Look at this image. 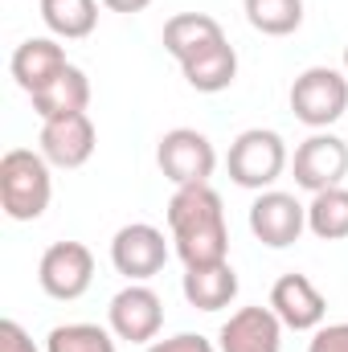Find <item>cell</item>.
Segmentation results:
<instances>
[{"instance_id":"52a82bcc","label":"cell","mask_w":348,"mask_h":352,"mask_svg":"<svg viewBox=\"0 0 348 352\" xmlns=\"http://www.w3.org/2000/svg\"><path fill=\"white\" fill-rule=\"evenodd\" d=\"M107 324L119 340L127 344H152L164 328V303L148 283H127L111 307H107Z\"/></svg>"},{"instance_id":"277c9868","label":"cell","mask_w":348,"mask_h":352,"mask_svg":"<svg viewBox=\"0 0 348 352\" xmlns=\"http://www.w3.org/2000/svg\"><path fill=\"white\" fill-rule=\"evenodd\" d=\"M291 111L299 123L324 131L348 111V74L332 66H307L291 82Z\"/></svg>"},{"instance_id":"8992f818","label":"cell","mask_w":348,"mask_h":352,"mask_svg":"<svg viewBox=\"0 0 348 352\" xmlns=\"http://www.w3.org/2000/svg\"><path fill=\"white\" fill-rule=\"evenodd\" d=\"M37 283H41V291L50 299L74 303L94 283V254L83 242H54L37 263Z\"/></svg>"},{"instance_id":"ffe728a7","label":"cell","mask_w":348,"mask_h":352,"mask_svg":"<svg viewBox=\"0 0 348 352\" xmlns=\"http://www.w3.org/2000/svg\"><path fill=\"white\" fill-rule=\"evenodd\" d=\"M307 230L320 242H340L348 238V188H324L307 205Z\"/></svg>"},{"instance_id":"5b68a950","label":"cell","mask_w":348,"mask_h":352,"mask_svg":"<svg viewBox=\"0 0 348 352\" xmlns=\"http://www.w3.org/2000/svg\"><path fill=\"white\" fill-rule=\"evenodd\" d=\"M156 164H160V173L168 176L176 188L209 184V176L217 168V152H213L209 135H201L197 127H173V131L160 135Z\"/></svg>"},{"instance_id":"7c38bea8","label":"cell","mask_w":348,"mask_h":352,"mask_svg":"<svg viewBox=\"0 0 348 352\" xmlns=\"http://www.w3.org/2000/svg\"><path fill=\"white\" fill-rule=\"evenodd\" d=\"M94 144H98V135H94V123L87 111L41 123V156L54 168H83L94 156Z\"/></svg>"},{"instance_id":"d4e9b609","label":"cell","mask_w":348,"mask_h":352,"mask_svg":"<svg viewBox=\"0 0 348 352\" xmlns=\"http://www.w3.org/2000/svg\"><path fill=\"white\" fill-rule=\"evenodd\" d=\"M0 352H37V344L17 320H0Z\"/></svg>"},{"instance_id":"7a4b0ae2","label":"cell","mask_w":348,"mask_h":352,"mask_svg":"<svg viewBox=\"0 0 348 352\" xmlns=\"http://www.w3.org/2000/svg\"><path fill=\"white\" fill-rule=\"evenodd\" d=\"M50 160L29 148H12L0 156V209L12 221H37L50 209L54 197V176Z\"/></svg>"},{"instance_id":"9c48e42d","label":"cell","mask_w":348,"mask_h":352,"mask_svg":"<svg viewBox=\"0 0 348 352\" xmlns=\"http://www.w3.org/2000/svg\"><path fill=\"white\" fill-rule=\"evenodd\" d=\"M291 173H295V184L307 188L312 197L324 192V188H336L348 173V144L340 135H332V131L307 135V140L295 148Z\"/></svg>"},{"instance_id":"44dd1931","label":"cell","mask_w":348,"mask_h":352,"mask_svg":"<svg viewBox=\"0 0 348 352\" xmlns=\"http://www.w3.org/2000/svg\"><path fill=\"white\" fill-rule=\"evenodd\" d=\"M242 8L262 37H291L303 25V0H242Z\"/></svg>"},{"instance_id":"cb8c5ba5","label":"cell","mask_w":348,"mask_h":352,"mask_svg":"<svg viewBox=\"0 0 348 352\" xmlns=\"http://www.w3.org/2000/svg\"><path fill=\"white\" fill-rule=\"evenodd\" d=\"M307 352H348V324H324V328H316Z\"/></svg>"},{"instance_id":"7402d4cb","label":"cell","mask_w":348,"mask_h":352,"mask_svg":"<svg viewBox=\"0 0 348 352\" xmlns=\"http://www.w3.org/2000/svg\"><path fill=\"white\" fill-rule=\"evenodd\" d=\"M115 332L98 324H58L45 336V352H115Z\"/></svg>"},{"instance_id":"2e32d148","label":"cell","mask_w":348,"mask_h":352,"mask_svg":"<svg viewBox=\"0 0 348 352\" xmlns=\"http://www.w3.org/2000/svg\"><path fill=\"white\" fill-rule=\"evenodd\" d=\"M184 299L197 311H221L238 299V274L230 263H209V266H184V283H180Z\"/></svg>"},{"instance_id":"d6986e66","label":"cell","mask_w":348,"mask_h":352,"mask_svg":"<svg viewBox=\"0 0 348 352\" xmlns=\"http://www.w3.org/2000/svg\"><path fill=\"white\" fill-rule=\"evenodd\" d=\"M41 21L54 37L83 41L98 25V0H41Z\"/></svg>"},{"instance_id":"484cf974","label":"cell","mask_w":348,"mask_h":352,"mask_svg":"<svg viewBox=\"0 0 348 352\" xmlns=\"http://www.w3.org/2000/svg\"><path fill=\"white\" fill-rule=\"evenodd\" d=\"M102 4H107L111 12H127V16H135V12H144L152 0H102Z\"/></svg>"},{"instance_id":"3957f363","label":"cell","mask_w":348,"mask_h":352,"mask_svg":"<svg viewBox=\"0 0 348 352\" xmlns=\"http://www.w3.org/2000/svg\"><path fill=\"white\" fill-rule=\"evenodd\" d=\"M226 168H230V180L238 188H254V192H266L283 168H287V144L279 131L270 127H250L242 131L234 144H230V156H226Z\"/></svg>"},{"instance_id":"9a60e30c","label":"cell","mask_w":348,"mask_h":352,"mask_svg":"<svg viewBox=\"0 0 348 352\" xmlns=\"http://www.w3.org/2000/svg\"><path fill=\"white\" fill-rule=\"evenodd\" d=\"M221 41H226V33H221V25L209 12H176V16L164 21V50L173 54L180 66L201 58L205 50L221 45Z\"/></svg>"},{"instance_id":"603a6c76","label":"cell","mask_w":348,"mask_h":352,"mask_svg":"<svg viewBox=\"0 0 348 352\" xmlns=\"http://www.w3.org/2000/svg\"><path fill=\"white\" fill-rule=\"evenodd\" d=\"M144 352H217L213 340H205L201 332H176L168 340H152Z\"/></svg>"},{"instance_id":"30bf717a","label":"cell","mask_w":348,"mask_h":352,"mask_svg":"<svg viewBox=\"0 0 348 352\" xmlns=\"http://www.w3.org/2000/svg\"><path fill=\"white\" fill-rule=\"evenodd\" d=\"M307 230V205H299L291 192L266 188L250 205V234L270 250H287L299 242V234Z\"/></svg>"},{"instance_id":"6da1fadb","label":"cell","mask_w":348,"mask_h":352,"mask_svg":"<svg viewBox=\"0 0 348 352\" xmlns=\"http://www.w3.org/2000/svg\"><path fill=\"white\" fill-rule=\"evenodd\" d=\"M168 230H173L176 254L184 266H209L226 263L230 250V230H226V209L221 197L209 184H184L168 201Z\"/></svg>"},{"instance_id":"8fae6325","label":"cell","mask_w":348,"mask_h":352,"mask_svg":"<svg viewBox=\"0 0 348 352\" xmlns=\"http://www.w3.org/2000/svg\"><path fill=\"white\" fill-rule=\"evenodd\" d=\"M270 311L283 320V328L291 332H316L324 328L328 316V299L320 295V287L307 274H283L270 287Z\"/></svg>"},{"instance_id":"4fadbf2b","label":"cell","mask_w":348,"mask_h":352,"mask_svg":"<svg viewBox=\"0 0 348 352\" xmlns=\"http://www.w3.org/2000/svg\"><path fill=\"white\" fill-rule=\"evenodd\" d=\"M217 352H283V320L270 307H238L217 332Z\"/></svg>"},{"instance_id":"4316f807","label":"cell","mask_w":348,"mask_h":352,"mask_svg":"<svg viewBox=\"0 0 348 352\" xmlns=\"http://www.w3.org/2000/svg\"><path fill=\"white\" fill-rule=\"evenodd\" d=\"M345 74H348V45H345Z\"/></svg>"},{"instance_id":"ba28073f","label":"cell","mask_w":348,"mask_h":352,"mask_svg":"<svg viewBox=\"0 0 348 352\" xmlns=\"http://www.w3.org/2000/svg\"><path fill=\"white\" fill-rule=\"evenodd\" d=\"M168 263V242L156 226L148 221H131L111 238V266L119 274H127L131 283H148L156 278Z\"/></svg>"},{"instance_id":"e0dca14e","label":"cell","mask_w":348,"mask_h":352,"mask_svg":"<svg viewBox=\"0 0 348 352\" xmlns=\"http://www.w3.org/2000/svg\"><path fill=\"white\" fill-rule=\"evenodd\" d=\"M87 102H90V78L78 66H66L50 87H41L33 94V111L41 115V123L62 119V115H78V111H87Z\"/></svg>"},{"instance_id":"5bb4252c","label":"cell","mask_w":348,"mask_h":352,"mask_svg":"<svg viewBox=\"0 0 348 352\" xmlns=\"http://www.w3.org/2000/svg\"><path fill=\"white\" fill-rule=\"evenodd\" d=\"M66 66H70V62H66V50H62L54 37H29V41H21V45L12 50V62H8L17 87L25 90L29 98L41 87H50Z\"/></svg>"},{"instance_id":"ac0fdd59","label":"cell","mask_w":348,"mask_h":352,"mask_svg":"<svg viewBox=\"0 0 348 352\" xmlns=\"http://www.w3.org/2000/svg\"><path fill=\"white\" fill-rule=\"evenodd\" d=\"M180 74H184V82L197 94H221V90L234 87V78H238V50L230 41H221V45L205 50L201 58L184 62Z\"/></svg>"}]
</instances>
